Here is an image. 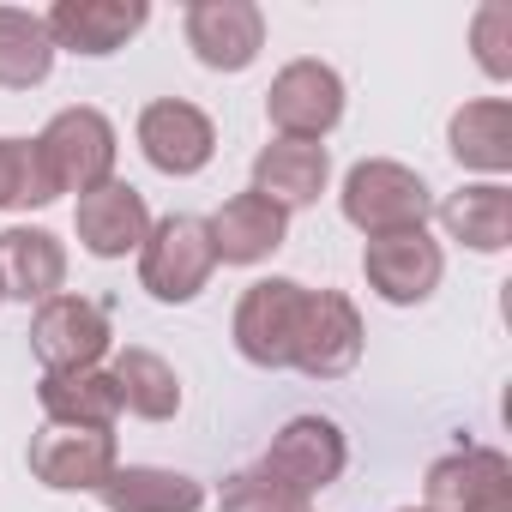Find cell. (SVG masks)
<instances>
[{"instance_id":"1","label":"cell","mask_w":512,"mask_h":512,"mask_svg":"<svg viewBox=\"0 0 512 512\" xmlns=\"http://www.w3.org/2000/svg\"><path fill=\"white\" fill-rule=\"evenodd\" d=\"M338 211L350 229H362L368 241H386V235H410V229H428L434 217V187L422 181V169L398 163V157H362L344 187H338Z\"/></svg>"},{"instance_id":"2","label":"cell","mask_w":512,"mask_h":512,"mask_svg":"<svg viewBox=\"0 0 512 512\" xmlns=\"http://www.w3.org/2000/svg\"><path fill=\"white\" fill-rule=\"evenodd\" d=\"M37 157H43V175L61 193H97L103 181H115V157H121V139H115V121L91 103H73L61 115H49V127L31 139Z\"/></svg>"},{"instance_id":"3","label":"cell","mask_w":512,"mask_h":512,"mask_svg":"<svg viewBox=\"0 0 512 512\" xmlns=\"http://www.w3.org/2000/svg\"><path fill=\"white\" fill-rule=\"evenodd\" d=\"M211 272H217V253H211L205 217H193V211L151 217V235L139 241V290L151 302L181 308L211 284Z\"/></svg>"},{"instance_id":"4","label":"cell","mask_w":512,"mask_h":512,"mask_svg":"<svg viewBox=\"0 0 512 512\" xmlns=\"http://www.w3.org/2000/svg\"><path fill=\"white\" fill-rule=\"evenodd\" d=\"M308 284L296 278H260L247 284L241 302H235V320H229V338H235V356L253 362V368H290L296 362V338H302V320H308Z\"/></svg>"},{"instance_id":"5","label":"cell","mask_w":512,"mask_h":512,"mask_svg":"<svg viewBox=\"0 0 512 512\" xmlns=\"http://www.w3.org/2000/svg\"><path fill=\"white\" fill-rule=\"evenodd\" d=\"M253 464H260L266 476H278L290 494L314 500V494H326V488L344 476L350 440H344V428H338L332 416H314V410H308V416H290Z\"/></svg>"},{"instance_id":"6","label":"cell","mask_w":512,"mask_h":512,"mask_svg":"<svg viewBox=\"0 0 512 512\" xmlns=\"http://www.w3.org/2000/svg\"><path fill=\"white\" fill-rule=\"evenodd\" d=\"M115 344V326H109V308L91 302V296H49L37 314H31V350L43 362V374H73V368H103Z\"/></svg>"},{"instance_id":"7","label":"cell","mask_w":512,"mask_h":512,"mask_svg":"<svg viewBox=\"0 0 512 512\" xmlns=\"http://www.w3.org/2000/svg\"><path fill=\"white\" fill-rule=\"evenodd\" d=\"M266 121L278 127V139L320 145L344 121V79H338V67H326L314 55L278 67L272 73V91H266Z\"/></svg>"},{"instance_id":"8","label":"cell","mask_w":512,"mask_h":512,"mask_svg":"<svg viewBox=\"0 0 512 512\" xmlns=\"http://www.w3.org/2000/svg\"><path fill=\"white\" fill-rule=\"evenodd\" d=\"M428 512H512V458L500 446H458L422 476Z\"/></svg>"},{"instance_id":"9","label":"cell","mask_w":512,"mask_h":512,"mask_svg":"<svg viewBox=\"0 0 512 512\" xmlns=\"http://www.w3.org/2000/svg\"><path fill=\"white\" fill-rule=\"evenodd\" d=\"M25 464L55 494H97L109 482V470L121 464V446H115V428H55V422H43L31 434Z\"/></svg>"},{"instance_id":"10","label":"cell","mask_w":512,"mask_h":512,"mask_svg":"<svg viewBox=\"0 0 512 512\" xmlns=\"http://www.w3.org/2000/svg\"><path fill=\"white\" fill-rule=\"evenodd\" d=\"M133 139H139L145 163H151L157 175H175V181L199 175V169L217 157V127H211V115H205L199 103H187V97H157V103H145L139 121H133Z\"/></svg>"},{"instance_id":"11","label":"cell","mask_w":512,"mask_h":512,"mask_svg":"<svg viewBox=\"0 0 512 512\" xmlns=\"http://www.w3.org/2000/svg\"><path fill=\"white\" fill-rule=\"evenodd\" d=\"M181 37L199 67L211 73H247L266 49V13L253 0H193L181 13Z\"/></svg>"},{"instance_id":"12","label":"cell","mask_w":512,"mask_h":512,"mask_svg":"<svg viewBox=\"0 0 512 512\" xmlns=\"http://www.w3.org/2000/svg\"><path fill=\"white\" fill-rule=\"evenodd\" d=\"M362 278L386 308H422L446 278V253H440V241L428 229L386 235V241L362 247Z\"/></svg>"},{"instance_id":"13","label":"cell","mask_w":512,"mask_h":512,"mask_svg":"<svg viewBox=\"0 0 512 512\" xmlns=\"http://www.w3.org/2000/svg\"><path fill=\"white\" fill-rule=\"evenodd\" d=\"M43 25H49L55 55L67 49L85 61H109L151 25V7L145 0H55L43 13Z\"/></svg>"},{"instance_id":"14","label":"cell","mask_w":512,"mask_h":512,"mask_svg":"<svg viewBox=\"0 0 512 512\" xmlns=\"http://www.w3.org/2000/svg\"><path fill=\"white\" fill-rule=\"evenodd\" d=\"M362 344H368V332H362V308L344 296V290H314L308 296V320H302V338H296V374H308V380H344V374H356V362H362Z\"/></svg>"},{"instance_id":"15","label":"cell","mask_w":512,"mask_h":512,"mask_svg":"<svg viewBox=\"0 0 512 512\" xmlns=\"http://www.w3.org/2000/svg\"><path fill=\"white\" fill-rule=\"evenodd\" d=\"M73 235L79 247L91 253V260H127V253H139V241L151 235V205L133 181H103L97 193H85L73 205Z\"/></svg>"},{"instance_id":"16","label":"cell","mask_w":512,"mask_h":512,"mask_svg":"<svg viewBox=\"0 0 512 512\" xmlns=\"http://www.w3.org/2000/svg\"><path fill=\"white\" fill-rule=\"evenodd\" d=\"M205 235H211V253L217 266H266L272 253L290 241V217L260 199V193H229L211 217H205Z\"/></svg>"},{"instance_id":"17","label":"cell","mask_w":512,"mask_h":512,"mask_svg":"<svg viewBox=\"0 0 512 512\" xmlns=\"http://www.w3.org/2000/svg\"><path fill=\"white\" fill-rule=\"evenodd\" d=\"M0 290H7V302H25V308H43L49 296H61L67 290L61 235H49L37 223L0 229Z\"/></svg>"},{"instance_id":"18","label":"cell","mask_w":512,"mask_h":512,"mask_svg":"<svg viewBox=\"0 0 512 512\" xmlns=\"http://www.w3.org/2000/svg\"><path fill=\"white\" fill-rule=\"evenodd\" d=\"M326 181H332V157H326V145H308V139H272V145L253 151V193L272 199L284 217L320 205Z\"/></svg>"},{"instance_id":"19","label":"cell","mask_w":512,"mask_h":512,"mask_svg":"<svg viewBox=\"0 0 512 512\" xmlns=\"http://www.w3.org/2000/svg\"><path fill=\"white\" fill-rule=\"evenodd\" d=\"M434 217L470 253H506L512 247V187L506 181H470V187L434 199Z\"/></svg>"},{"instance_id":"20","label":"cell","mask_w":512,"mask_h":512,"mask_svg":"<svg viewBox=\"0 0 512 512\" xmlns=\"http://www.w3.org/2000/svg\"><path fill=\"white\" fill-rule=\"evenodd\" d=\"M446 151H452L458 169H476V175L500 181L512 169V103L506 97H476V103L452 109Z\"/></svg>"},{"instance_id":"21","label":"cell","mask_w":512,"mask_h":512,"mask_svg":"<svg viewBox=\"0 0 512 512\" xmlns=\"http://www.w3.org/2000/svg\"><path fill=\"white\" fill-rule=\"evenodd\" d=\"M109 512H205V482L169 464H115L109 482L97 488Z\"/></svg>"},{"instance_id":"22","label":"cell","mask_w":512,"mask_h":512,"mask_svg":"<svg viewBox=\"0 0 512 512\" xmlns=\"http://www.w3.org/2000/svg\"><path fill=\"white\" fill-rule=\"evenodd\" d=\"M37 404H43V422H55V428H115V416H121V392H115L109 368L43 374Z\"/></svg>"},{"instance_id":"23","label":"cell","mask_w":512,"mask_h":512,"mask_svg":"<svg viewBox=\"0 0 512 512\" xmlns=\"http://www.w3.org/2000/svg\"><path fill=\"white\" fill-rule=\"evenodd\" d=\"M109 374H115V392H121V410H127V416H139V422H169V416H181V374H175L157 350L127 344V350L109 362Z\"/></svg>"},{"instance_id":"24","label":"cell","mask_w":512,"mask_h":512,"mask_svg":"<svg viewBox=\"0 0 512 512\" xmlns=\"http://www.w3.org/2000/svg\"><path fill=\"white\" fill-rule=\"evenodd\" d=\"M55 73V43L43 13L0 7V91H31Z\"/></svg>"},{"instance_id":"25","label":"cell","mask_w":512,"mask_h":512,"mask_svg":"<svg viewBox=\"0 0 512 512\" xmlns=\"http://www.w3.org/2000/svg\"><path fill=\"white\" fill-rule=\"evenodd\" d=\"M55 187L43 175V157L31 139H0V211H31L49 205Z\"/></svg>"},{"instance_id":"26","label":"cell","mask_w":512,"mask_h":512,"mask_svg":"<svg viewBox=\"0 0 512 512\" xmlns=\"http://www.w3.org/2000/svg\"><path fill=\"white\" fill-rule=\"evenodd\" d=\"M223 512H308L302 494H290L278 476H266L260 464H241L223 476V494H217Z\"/></svg>"},{"instance_id":"27","label":"cell","mask_w":512,"mask_h":512,"mask_svg":"<svg viewBox=\"0 0 512 512\" xmlns=\"http://www.w3.org/2000/svg\"><path fill=\"white\" fill-rule=\"evenodd\" d=\"M470 49H476V67H482L494 85L512 79V7H506V0L476 7V19H470Z\"/></svg>"},{"instance_id":"28","label":"cell","mask_w":512,"mask_h":512,"mask_svg":"<svg viewBox=\"0 0 512 512\" xmlns=\"http://www.w3.org/2000/svg\"><path fill=\"white\" fill-rule=\"evenodd\" d=\"M398 512H428V506H398Z\"/></svg>"},{"instance_id":"29","label":"cell","mask_w":512,"mask_h":512,"mask_svg":"<svg viewBox=\"0 0 512 512\" xmlns=\"http://www.w3.org/2000/svg\"><path fill=\"white\" fill-rule=\"evenodd\" d=\"M0 302H7V290H0Z\"/></svg>"},{"instance_id":"30","label":"cell","mask_w":512,"mask_h":512,"mask_svg":"<svg viewBox=\"0 0 512 512\" xmlns=\"http://www.w3.org/2000/svg\"><path fill=\"white\" fill-rule=\"evenodd\" d=\"M308 512H314V506H308Z\"/></svg>"}]
</instances>
